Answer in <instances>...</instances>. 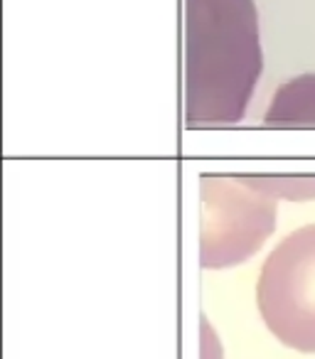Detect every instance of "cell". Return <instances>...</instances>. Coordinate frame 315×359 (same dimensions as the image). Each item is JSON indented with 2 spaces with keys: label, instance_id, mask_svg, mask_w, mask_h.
I'll return each mask as SVG.
<instances>
[{
  "label": "cell",
  "instance_id": "cell-1",
  "mask_svg": "<svg viewBox=\"0 0 315 359\" xmlns=\"http://www.w3.org/2000/svg\"><path fill=\"white\" fill-rule=\"evenodd\" d=\"M261 72L251 0H187V116L229 123L244 116Z\"/></svg>",
  "mask_w": 315,
  "mask_h": 359
},
{
  "label": "cell",
  "instance_id": "cell-2",
  "mask_svg": "<svg viewBox=\"0 0 315 359\" xmlns=\"http://www.w3.org/2000/svg\"><path fill=\"white\" fill-rule=\"evenodd\" d=\"M256 305L279 342L315 352V224L288 234L264 261Z\"/></svg>",
  "mask_w": 315,
  "mask_h": 359
},
{
  "label": "cell",
  "instance_id": "cell-3",
  "mask_svg": "<svg viewBox=\"0 0 315 359\" xmlns=\"http://www.w3.org/2000/svg\"><path fill=\"white\" fill-rule=\"evenodd\" d=\"M215 192L202 185L205 202V224H202V266L205 269H224L239 264L251 256L269 236L274 226V217H256L264 212H274V205L261 192H224V180H212Z\"/></svg>",
  "mask_w": 315,
  "mask_h": 359
},
{
  "label": "cell",
  "instance_id": "cell-4",
  "mask_svg": "<svg viewBox=\"0 0 315 359\" xmlns=\"http://www.w3.org/2000/svg\"><path fill=\"white\" fill-rule=\"evenodd\" d=\"M266 123H315V74H303L276 91Z\"/></svg>",
  "mask_w": 315,
  "mask_h": 359
}]
</instances>
